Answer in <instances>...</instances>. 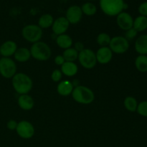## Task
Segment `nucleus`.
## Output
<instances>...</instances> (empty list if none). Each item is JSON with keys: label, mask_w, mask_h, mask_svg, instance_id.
Instances as JSON below:
<instances>
[{"label": "nucleus", "mask_w": 147, "mask_h": 147, "mask_svg": "<svg viewBox=\"0 0 147 147\" xmlns=\"http://www.w3.org/2000/svg\"><path fill=\"white\" fill-rule=\"evenodd\" d=\"M116 23L119 28L126 31L133 27L134 19L130 14L126 11H122L116 16Z\"/></svg>", "instance_id": "obj_11"}, {"label": "nucleus", "mask_w": 147, "mask_h": 147, "mask_svg": "<svg viewBox=\"0 0 147 147\" xmlns=\"http://www.w3.org/2000/svg\"><path fill=\"white\" fill-rule=\"evenodd\" d=\"M88 1H93V0H88Z\"/></svg>", "instance_id": "obj_36"}, {"label": "nucleus", "mask_w": 147, "mask_h": 147, "mask_svg": "<svg viewBox=\"0 0 147 147\" xmlns=\"http://www.w3.org/2000/svg\"><path fill=\"white\" fill-rule=\"evenodd\" d=\"M135 67L141 73L147 72V55H139L135 60Z\"/></svg>", "instance_id": "obj_23"}, {"label": "nucleus", "mask_w": 147, "mask_h": 147, "mask_svg": "<svg viewBox=\"0 0 147 147\" xmlns=\"http://www.w3.org/2000/svg\"><path fill=\"white\" fill-rule=\"evenodd\" d=\"M81 7L78 5H73L69 7L65 13V18L70 24H76L80 22L83 17Z\"/></svg>", "instance_id": "obj_10"}, {"label": "nucleus", "mask_w": 147, "mask_h": 147, "mask_svg": "<svg viewBox=\"0 0 147 147\" xmlns=\"http://www.w3.org/2000/svg\"><path fill=\"white\" fill-rule=\"evenodd\" d=\"M54 22L53 17L50 14H44L39 18L38 26L41 29H47L52 27Z\"/></svg>", "instance_id": "obj_22"}, {"label": "nucleus", "mask_w": 147, "mask_h": 147, "mask_svg": "<svg viewBox=\"0 0 147 147\" xmlns=\"http://www.w3.org/2000/svg\"><path fill=\"white\" fill-rule=\"evenodd\" d=\"M111 37L106 32H101L98 34L96 37V42L100 47H108L111 42Z\"/></svg>", "instance_id": "obj_27"}, {"label": "nucleus", "mask_w": 147, "mask_h": 147, "mask_svg": "<svg viewBox=\"0 0 147 147\" xmlns=\"http://www.w3.org/2000/svg\"><path fill=\"white\" fill-rule=\"evenodd\" d=\"M73 48L79 53L80 52H81L82 50H83L85 49L84 45H83V43L81 42H77L75 43L74 47H73Z\"/></svg>", "instance_id": "obj_34"}, {"label": "nucleus", "mask_w": 147, "mask_h": 147, "mask_svg": "<svg viewBox=\"0 0 147 147\" xmlns=\"http://www.w3.org/2000/svg\"><path fill=\"white\" fill-rule=\"evenodd\" d=\"M65 62V60L64 57H63V56L62 55H57L55 57V63L56 65H63Z\"/></svg>", "instance_id": "obj_33"}, {"label": "nucleus", "mask_w": 147, "mask_h": 147, "mask_svg": "<svg viewBox=\"0 0 147 147\" xmlns=\"http://www.w3.org/2000/svg\"><path fill=\"white\" fill-rule=\"evenodd\" d=\"M74 86L72 82L70 80H62L59 83L57 86V91L60 96H67L69 95L72 94Z\"/></svg>", "instance_id": "obj_16"}, {"label": "nucleus", "mask_w": 147, "mask_h": 147, "mask_svg": "<svg viewBox=\"0 0 147 147\" xmlns=\"http://www.w3.org/2000/svg\"><path fill=\"white\" fill-rule=\"evenodd\" d=\"M17 48H18L17 45L14 41L12 40L5 41L0 46V53L1 57H10L11 56L14 55Z\"/></svg>", "instance_id": "obj_14"}, {"label": "nucleus", "mask_w": 147, "mask_h": 147, "mask_svg": "<svg viewBox=\"0 0 147 147\" xmlns=\"http://www.w3.org/2000/svg\"><path fill=\"white\" fill-rule=\"evenodd\" d=\"M97 63L106 65L110 63L113 57V52L109 47H100L96 53Z\"/></svg>", "instance_id": "obj_13"}, {"label": "nucleus", "mask_w": 147, "mask_h": 147, "mask_svg": "<svg viewBox=\"0 0 147 147\" xmlns=\"http://www.w3.org/2000/svg\"><path fill=\"white\" fill-rule=\"evenodd\" d=\"M61 72L63 75L67 77H73L78 71V67L74 62L65 61L61 65Z\"/></svg>", "instance_id": "obj_18"}, {"label": "nucleus", "mask_w": 147, "mask_h": 147, "mask_svg": "<svg viewBox=\"0 0 147 147\" xmlns=\"http://www.w3.org/2000/svg\"><path fill=\"white\" fill-rule=\"evenodd\" d=\"M72 97L77 103L83 105L90 104L95 99L93 90L84 86H76L72 92Z\"/></svg>", "instance_id": "obj_2"}, {"label": "nucleus", "mask_w": 147, "mask_h": 147, "mask_svg": "<svg viewBox=\"0 0 147 147\" xmlns=\"http://www.w3.org/2000/svg\"><path fill=\"white\" fill-rule=\"evenodd\" d=\"M13 56L16 61L20 62V63H25L30 59L31 53L29 49L26 47H20V48H17Z\"/></svg>", "instance_id": "obj_19"}, {"label": "nucleus", "mask_w": 147, "mask_h": 147, "mask_svg": "<svg viewBox=\"0 0 147 147\" xmlns=\"http://www.w3.org/2000/svg\"><path fill=\"white\" fill-rule=\"evenodd\" d=\"M62 77H63V73H62L61 70L56 69V70H53V72L51 74V78L54 82H60L61 80Z\"/></svg>", "instance_id": "obj_30"}, {"label": "nucleus", "mask_w": 147, "mask_h": 147, "mask_svg": "<svg viewBox=\"0 0 147 147\" xmlns=\"http://www.w3.org/2000/svg\"><path fill=\"white\" fill-rule=\"evenodd\" d=\"M22 34L27 42L35 43L41 40L42 37V29L37 24H27L22 28Z\"/></svg>", "instance_id": "obj_5"}, {"label": "nucleus", "mask_w": 147, "mask_h": 147, "mask_svg": "<svg viewBox=\"0 0 147 147\" xmlns=\"http://www.w3.org/2000/svg\"><path fill=\"white\" fill-rule=\"evenodd\" d=\"M136 112L143 117H147V100H144L138 104Z\"/></svg>", "instance_id": "obj_28"}, {"label": "nucleus", "mask_w": 147, "mask_h": 147, "mask_svg": "<svg viewBox=\"0 0 147 147\" xmlns=\"http://www.w3.org/2000/svg\"><path fill=\"white\" fill-rule=\"evenodd\" d=\"M133 28H134L138 32L145 31L147 29V17L142 15L136 17L134 20Z\"/></svg>", "instance_id": "obj_21"}, {"label": "nucleus", "mask_w": 147, "mask_h": 147, "mask_svg": "<svg viewBox=\"0 0 147 147\" xmlns=\"http://www.w3.org/2000/svg\"><path fill=\"white\" fill-rule=\"evenodd\" d=\"M138 10H139L140 15L144 16V17H147V1H144V2L142 3L139 5Z\"/></svg>", "instance_id": "obj_31"}, {"label": "nucleus", "mask_w": 147, "mask_h": 147, "mask_svg": "<svg viewBox=\"0 0 147 147\" xmlns=\"http://www.w3.org/2000/svg\"><path fill=\"white\" fill-rule=\"evenodd\" d=\"M78 59L82 67L88 70L93 68L97 63L96 53L94 51L88 48H85L84 50L78 53Z\"/></svg>", "instance_id": "obj_6"}, {"label": "nucleus", "mask_w": 147, "mask_h": 147, "mask_svg": "<svg viewBox=\"0 0 147 147\" xmlns=\"http://www.w3.org/2000/svg\"><path fill=\"white\" fill-rule=\"evenodd\" d=\"M137 34H138V32L136 31L134 28L132 27V28L126 30V33H125L124 37L128 40V41H129V40H132L133 39H134L135 37L137 36Z\"/></svg>", "instance_id": "obj_29"}, {"label": "nucleus", "mask_w": 147, "mask_h": 147, "mask_svg": "<svg viewBox=\"0 0 147 147\" xmlns=\"http://www.w3.org/2000/svg\"><path fill=\"white\" fill-rule=\"evenodd\" d=\"M1 53H0V58H1Z\"/></svg>", "instance_id": "obj_35"}, {"label": "nucleus", "mask_w": 147, "mask_h": 147, "mask_svg": "<svg viewBox=\"0 0 147 147\" xmlns=\"http://www.w3.org/2000/svg\"><path fill=\"white\" fill-rule=\"evenodd\" d=\"M69 26H70V23L65 18V17H60L54 20L52 25V30L55 34L58 36L65 34L68 30Z\"/></svg>", "instance_id": "obj_12"}, {"label": "nucleus", "mask_w": 147, "mask_h": 147, "mask_svg": "<svg viewBox=\"0 0 147 147\" xmlns=\"http://www.w3.org/2000/svg\"><path fill=\"white\" fill-rule=\"evenodd\" d=\"M30 50L31 57L39 61H46L51 57V49L50 46L44 42L39 41L33 43Z\"/></svg>", "instance_id": "obj_4"}, {"label": "nucleus", "mask_w": 147, "mask_h": 147, "mask_svg": "<svg viewBox=\"0 0 147 147\" xmlns=\"http://www.w3.org/2000/svg\"><path fill=\"white\" fill-rule=\"evenodd\" d=\"M135 50L142 55H147V34H142L135 42Z\"/></svg>", "instance_id": "obj_17"}, {"label": "nucleus", "mask_w": 147, "mask_h": 147, "mask_svg": "<svg viewBox=\"0 0 147 147\" xmlns=\"http://www.w3.org/2000/svg\"><path fill=\"white\" fill-rule=\"evenodd\" d=\"M17 73V65L11 57L0 58V75L4 78H12Z\"/></svg>", "instance_id": "obj_7"}, {"label": "nucleus", "mask_w": 147, "mask_h": 147, "mask_svg": "<svg viewBox=\"0 0 147 147\" xmlns=\"http://www.w3.org/2000/svg\"><path fill=\"white\" fill-rule=\"evenodd\" d=\"M125 2L123 0H100V9L105 14L114 17L120 14L124 9Z\"/></svg>", "instance_id": "obj_3"}, {"label": "nucleus", "mask_w": 147, "mask_h": 147, "mask_svg": "<svg viewBox=\"0 0 147 147\" xmlns=\"http://www.w3.org/2000/svg\"><path fill=\"white\" fill-rule=\"evenodd\" d=\"M138 104L139 103H138L137 100L133 96H127L125 98L124 101H123L125 109L130 112L136 111Z\"/></svg>", "instance_id": "obj_24"}, {"label": "nucleus", "mask_w": 147, "mask_h": 147, "mask_svg": "<svg viewBox=\"0 0 147 147\" xmlns=\"http://www.w3.org/2000/svg\"><path fill=\"white\" fill-rule=\"evenodd\" d=\"M109 48L113 53L123 54L129 48V42L123 36H116L111 39Z\"/></svg>", "instance_id": "obj_8"}, {"label": "nucleus", "mask_w": 147, "mask_h": 147, "mask_svg": "<svg viewBox=\"0 0 147 147\" xmlns=\"http://www.w3.org/2000/svg\"><path fill=\"white\" fill-rule=\"evenodd\" d=\"M17 124H18V123H17L15 120L11 119V120H9L8 122H7V127L9 130L14 131V130H16V129H17Z\"/></svg>", "instance_id": "obj_32"}, {"label": "nucleus", "mask_w": 147, "mask_h": 147, "mask_svg": "<svg viewBox=\"0 0 147 147\" xmlns=\"http://www.w3.org/2000/svg\"><path fill=\"white\" fill-rule=\"evenodd\" d=\"M11 79V83L14 90L20 95L28 94L32 88V80L25 73H16Z\"/></svg>", "instance_id": "obj_1"}, {"label": "nucleus", "mask_w": 147, "mask_h": 147, "mask_svg": "<svg viewBox=\"0 0 147 147\" xmlns=\"http://www.w3.org/2000/svg\"><path fill=\"white\" fill-rule=\"evenodd\" d=\"M62 55L63 56L65 61L74 62L78 57V53L73 47H70V48L65 50Z\"/></svg>", "instance_id": "obj_25"}, {"label": "nucleus", "mask_w": 147, "mask_h": 147, "mask_svg": "<svg viewBox=\"0 0 147 147\" xmlns=\"http://www.w3.org/2000/svg\"><path fill=\"white\" fill-rule=\"evenodd\" d=\"M81 10L83 11V14L87 16H93L97 12V7L93 3L86 2L82 5Z\"/></svg>", "instance_id": "obj_26"}, {"label": "nucleus", "mask_w": 147, "mask_h": 147, "mask_svg": "<svg viewBox=\"0 0 147 147\" xmlns=\"http://www.w3.org/2000/svg\"><path fill=\"white\" fill-rule=\"evenodd\" d=\"M17 102H18V105L20 109L24 111L32 110L34 105V99L28 94L20 95L19 96Z\"/></svg>", "instance_id": "obj_15"}, {"label": "nucleus", "mask_w": 147, "mask_h": 147, "mask_svg": "<svg viewBox=\"0 0 147 147\" xmlns=\"http://www.w3.org/2000/svg\"><path fill=\"white\" fill-rule=\"evenodd\" d=\"M56 43L59 47L66 50L72 47L73 42L70 36L67 34H63L57 36L56 38Z\"/></svg>", "instance_id": "obj_20"}, {"label": "nucleus", "mask_w": 147, "mask_h": 147, "mask_svg": "<svg viewBox=\"0 0 147 147\" xmlns=\"http://www.w3.org/2000/svg\"><path fill=\"white\" fill-rule=\"evenodd\" d=\"M18 136L24 139H30L34 134V127L27 121H21L18 123L16 129Z\"/></svg>", "instance_id": "obj_9"}]
</instances>
